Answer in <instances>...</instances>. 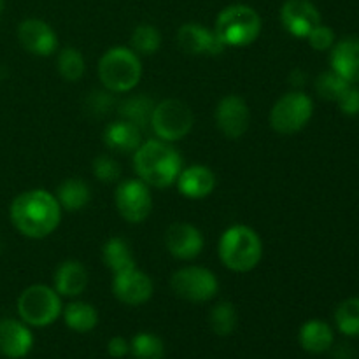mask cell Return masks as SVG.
<instances>
[{"instance_id":"6da1fadb","label":"cell","mask_w":359,"mask_h":359,"mask_svg":"<svg viewBox=\"0 0 359 359\" xmlns=\"http://www.w3.org/2000/svg\"><path fill=\"white\" fill-rule=\"evenodd\" d=\"M11 221L21 235L28 238H46L58 228L62 207L48 189H28L11 203Z\"/></svg>"},{"instance_id":"7a4b0ae2","label":"cell","mask_w":359,"mask_h":359,"mask_svg":"<svg viewBox=\"0 0 359 359\" xmlns=\"http://www.w3.org/2000/svg\"><path fill=\"white\" fill-rule=\"evenodd\" d=\"M133 168L147 186L163 189L177 181L182 170V158L170 142L149 139L133 153Z\"/></svg>"},{"instance_id":"3957f363","label":"cell","mask_w":359,"mask_h":359,"mask_svg":"<svg viewBox=\"0 0 359 359\" xmlns=\"http://www.w3.org/2000/svg\"><path fill=\"white\" fill-rule=\"evenodd\" d=\"M217 252L228 270L245 273L255 270L262 262L263 242L252 228L235 224L221 235Z\"/></svg>"},{"instance_id":"277c9868","label":"cell","mask_w":359,"mask_h":359,"mask_svg":"<svg viewBox=\"0 0 359 359\" xmlns=\"http://www.w3.org/2000/svg\"><path fill=\"white\" fill-rule=\"evenodd\" d=\"M263 28L258 11L244 4L228 6L217 14L214 32L224 48H245L259 37Z\"/></svg>"},{"instance_id":"5b68a950","label":"cell","mask_w":359,"mask_h":359,"mask_svg":"<svg viewBox=\"0 0 359 359\" xmlns=\"http://www.w3.org/2000/svg\"><path fill=\"white\" fill-rule=\"evenodd\" d=\"M98 77L111 93H128L142 77L140 56L123 46L109 49L98 62Z\"/></svg>"},{"instance_id":"8992f818","label":"cell","mask_w":359,"mask_h":359,"mask_svg":"<svg viewBox=\"0 0 359 359\" xmlns=\"http://www.w3.org/2000/svg\"><path fill=\"white\" fill-rule=\"evenodd\" d=\"M62 297L46 284H34L27 287L18 298V314L28 326L46 328L62 316Z\"/></svg>"},{"instance_id":"52a82bcc","label":"cell","mask_w":359,"mask_h":359,"mask_svg":"<svg viewBox=\"0 0 359 359\" xmlns=\"http://www.w3.org/2000/svg\"><path fill=\"white\" fill-rule=\"evenodd\" d=\"M195 116L188 104L177 98H167L154 105L149 126L154 135L165 142L181 140L191 132Z\"/></svg>"},{"instance_id":"ba28073f","label":"cell","mask_w":359,"mask_h":359,"mask_svg":"<svg viewBox=\"0 0 359 359\" xmlns=\"http://www.w3.org/2000/svg\"><path fill=\"white\" fill-rule=\"evenodd\" d=\"M314 114V102L304 91H290L273 104L270 126L280 135H293L304 130Z\"/></svg>"},{"instance_id":"9c48e42d","label":"cell","mask_w":359,"mask_h":359,"mask_svg":"<svg viewBox=\"0 0 359 359\" xmlns=\"http://www.w3.org/2000/svg\"><path fill=\"white\" fill-rule=\"evenodd\" d=\"M170 286L179 298L193 304L210 302L219 291L216 273L203 266H184L172 276Z\"/></svg>"},{"instance_id":"30bf717a","label":"cell","mask_w":359,"mask_h":359,"mask_svg":"<svg viewBox=\"0 0 359 359\" xmlns=\"http://www.w3.org/2000/svg\"><path fill=\"white\" fill-rule=\"evenodd\" d=\"M114 200L119 216L130 224L144 223L153 210L149 186L140 179H126L119 182Z\"/></svg>"},{"instance_id":"8fae6325","label":"cell","mask_w":359,"mask_h":359,"mask_svg":"<svg viewBox=\"0 0 359 359\" xmlns=\"http://www.w3.org/2000/svg\"><path fill=\"white\" fill-rule=\"evenodd\" d=\"M216 125L219 132L228 139H241L249 130L251 111L241 95H226L216 107Z\"/></svg>"},{"instance_id":"7c38bea8","label":"cell","mask_w":359,"mask_h":359,"mask_svg":"<svg viewBox=\"0 0 359 359\" xmlns=\"http://www.w3.org/2000/svg\"><path fill=\"white\" fill-rule=\"evenodd\" d=\"M153 280L146 272L135 269L126 270V272L116 273L112 280V293L121 304L137 307L144 305L153 297Z\"/></svg>"},{"instance_id":"4fadbf2b","label":"cell","mask_w":359,"mask_h":359,"mask_svg":"<svg viewBox=\"0 0 359 359\" xmlns=\"http://www.w3.org/2000/svg\"><path fill=\"white\" fill-rule=\"evenodd\" d=\"M165 245L175 259L191 262L203 251L205 241L198 228L184 221H177L168 226L165 233Z\"/></svg>"},{"instance_id":"5bb4252c","label":"cell","mask_w":359,"mask_h":359,"mask_svg":"<svg viewBox=\"0 0 359 359\" xmlns=\"http://www.w3.org/2000/svg\"><path fill=\"white\" fill-rule=\"evenodd\" d=\"M18 41L35 56H51L58 49V37L49 23L39 18H28L18 27Z\"/></svg>"},{"instance_id":"9a60e30c","label":"cell","mask_w":359,"mask_h":359,"mask_svg":"<svg viewBox=\"0 0 359 359\" xmlns=\"http://www.w3.org/2000/svg\"><path fill=\"white\" fill-rule=\"evenodd\" d=\"M280 23L293 37L307 39V35L321 23V14L309 0H286L280 7Z\"/></svg>"},{"instance_id":"2e32d148","label":"cell","mask_w":359,"mask_h":359,"mask_svg":"<svg viewBox=\"0 0 359 359\" xmlns=\"http://www.w3.org/2000/svg\"><path fill=\"white\" fill-rule=\"evenodd\" d=\"M177 44L186 55L193 56H217L224 51L223 42L217 39L214 28L203 27L202 23H184L177 30Z\"/></svg>"},{"instance_id":"e0dca14e","label":"cell","mask_w":359,"mask_h":359,"mask_svg":"<svg viewBox=\"0 0 359 359\" xmlns=\"http://www.w3.org/2000/svg\"><path fill=\"white\" fill-rule=\"evenodd\" d=\"M34 347V335L28 325L18 319H0V353L11 359L27 356Z\"/></svg>"},{"instance_id":"ac0fdd59","label":"cell","mask_w":359,"mask_h":359,"mask_svg":"<svg viewBox=\"0 0 359 359\" xmlns=\"http://www.w3.org/2000/svg\"><path fill=\"white\" fill-rule=\"evenodd\" d=\"M175 184L184 198L202 200L207 198L216 188V175L205 165H191L182 168Z\"/></svg>"},{"instance_id":"d6986e66","label":"cell","mask_w":359,"mask_h":359,"mask_svg":"<svg viewBox=\"0 0 359 359\" xmlns=\"http://www.w3.org/2000/svg\"><path fill=\"white\" fill-rule=\"evenodd\" d=\"M332 70L342 76L347 83L359 81V39L346 37L337 42L330 56Z\"/></svg>"},{"instance_id":"ffe728a7","label":"cell","mask_w":359,"mask_h":359,"mask_svg":"<svg viewBox=\"0 0 359 359\" xmlns=\"http://www.w3.org/2000/svg\"><path fill=\"white\" fill-rule=\"evenodd\" d=\"M55 291L60 297L76 298L86 290L88 270L77 259H67L55 272Z\"/></svg>"},{"instance_id":"44dd1931","label":"cell","mask_w":359,"mask_h":359,"mask_svg":"<svg viewBox=\"0 0 359 359\" xmlns=\"http://www.w3.org/2000/svg\"><path fill=\"white\" fill-rule=\"evenodd\" d=\"M104 142L116 153H135L142 144V130L125 119H118L105 126Z\"/></svg>"},{"instance_id":"7402d4cb","label":"cell","mask_w":359,"mask_h":359,"mask_svg":"<svg viewBox=\"0 0 359 359\" xmlns=\"http://www.w3.org/2000/svg\"><path fill=\"white\" fill-rule=\"evenodd\" d=\"M302 349L311 354L328 353L333 346V330L328 323L319 321V319H311L305 325H302L300 333H298Z\"/></svg>"},{"instance_id":"603a6c76","label":"cell","mask_w":359,"mask_h":359,"mask_svg":"<svg viewBox=\"0 0 359 359\" xmlns=\"http://www.w3.org/2000/svg\"><path fill=\"white\" fill-rule=\"evenodd\" d=\"M102 259L112 273H121L135 269V256L128 242L121 237H112L102 248Z\"/></svg>"},{"instance_id":"cb8c5ba5","label":"cell","mask_w":359,"mask_h":359,"mask_svg":"<svg viewBox=\"0 0 359 359\" xmlns=\"http://www.w3.org/2000/svg\"><path fill=\"white\" fill-rule=\"evenodd\" d=\"M56 200H58L62 210L67 212H77V210H83L84 207L90 203L91 200V189L81 179L72 177L65 179L62 184L56 189Z\"/></svg>"},{"instance_id":"d4e9b609","label":"cell","mask_w":359,"mask_h":359,"mask_svg":"<svg viewBox=\"0 0 359 359\" xmlns=\"http://www.w3.org/2000/svg\"><path fill=\"white\" fill-rule=\"evenodd\" d=\"M63 321L72 332L88 333L98 325V312L86 302H70L62 311Z\"/></svg>"},{"instance_id":"484cf974","label":"cell","mask_w":359,"mask_h":359,"mask_svg":"<svg viewBox=\"0 0 359 359\" xmlns=\"http://www.w3.org/2000/svg\"><path fill=\"white\" fill-rule=\"evenodd\" d=\"M154 105L156 104L147 95H133V97L123 100V104L118 109V114L125 121L132 123L137 128L144 130L149 126Z\"/></svg>"},{"instance_id":"4316f807","label":"cell","mask_w":359,"mask_h":359,"mask_svg":"<svg viewBox=\"0 0 359 359\" xmlns=\"http://www.w3.org/2000/svg\"><path fill=\"white\" fill-rule=\"evenodd\" d=\"M161 48V34L154 25H137L130 37V49L139 56H151Z\"/></svg>"},{"instance_id":"83f0119b","label":"cell","mask_w":359,"mask_h":359,"mask_svg":"<svg viewBox=\"0 0 359 359\" xmlns=\"http://www.w3.org/2000/svg\"><path fill=\"white\" fill-rule=\"evenodd\" d=\"M237 309H235V305L231 302H219L210 311V328L219 337L231 335L235 332V328H237Z\"/></svg>"},{"instance_id":"f1b7e54d","label":"cell","mask_w":359,"mask_h":359,"mask_svg":"<svg viewBox=\"0 0 359 359\" xmlns=\"http://www.w3.org/2000/svg\"><path fill=\"white\" fill-rule=\"evenodd\" d=\"M130 353L135 359H163L165 344L154 333L142 332L130 340Z\"/></svg>"},{"instance_id":"f546056e","label":"cell","mask_w":359,"mask_h":359,"mask_svg":"<svg viewBox=\"0 0 359 359\" xmlns=\"http://www.w3.org/2000/svg\"><path fill=\"white\" fill-rule=\"evenodd\" d=\"M56 65H58L60 76L65 81H69V83H77L84 76V70H86V63H84L83 55L76 48L62 49Z\"/></svg>"},{"instance_id":"4dcf8cb0","label":"cell","mask_w":359,"mask_h":359,"mask_svg":"<svg viewBox=\"0 0 359 359\" xmlns=\"http://www.w3.org/2000/svg\"><path fill=\"white\" fill-rule=\"evenodd\" d=\"M337 328L347 337H359V298H347L335 311Z\"/></svg>"},{"instance_id":"1f68e13d","label":"cell","mask_w":359,"mask_h":359,"mask_svg":"<svg viewBox=\"0 0 359 359\" xmlns=\"http://www.w3.org/2000/svg\"><path fill=\"white\" fill-rule=\"evenodd\" d=\"M349 84L353 83H347V81L344 79L342 76H339L335 70H328V72H323L321 76L316 79V91H318L319 97L325 98V100L337 102Z\"/></svg>"},{"instance_id":"d6a6232c","label":"cell","mask_w":359,"mask_h":359,"mask_svg":"<svg viewBox=\"0 0 359 359\" xmlns=\"http://www.w3.org/2000/svg\"><path fill=\"white\" fill-rule=\"evenodd\" d=\"M93 175L100 182L111 184V182H116L121 179V165L112 156L102 154V156L93 160Z\"/></svg>"},{"instance_id":"836d02e7","label":"cell","mask_w":359,"mask_h":359,"mask_svg":"<svg viewBox=\"0 0 359 359\" xmlns=\"http://www.w3.org/2000/svg\"><path fill=\"white\" fill-rule=\"evenodd\" d=\"M114 107V97L109 90H97L91 91L86 98V109L95 116L107 114Z\"/></svg>"},{"instance_id":"e575fe53","label":"cell","mask_w":359,"mask_h":359,"mask_svg":"<svg viewBox=\"0 0 359 359\" xmlns=\"http://www.w3.org/2000/svg\"><path fill=\"white\" fill-rule=\"evenodd\" d=\"M307 41L311 44V48L316 49V51H328V49H332L335 46V32L330 27H326V25L319 23L307 35Z\"/></svg>"},{"instance_id":"d590c367","label":"cell","mask_w":359,"mask_h":359,"mask_svg":"<svg viewBox=\"0 0 359 359\" xmlns=\"http://www.w3.org/2000/svg\"><path fill=\"white\" fill-rule=\"evenodd\" d=\"M337 104H339V109L344 112V114H347V116L358 114L359 112V88L349 84V86L344 90V93L339 97Z\"/></svg>"},{"instance_id":"8d00e7d4","label":"cell","mask_w":359,"mask_h":359,"mask_svg":"<svg viewBox=\"0 0 359 359\" xmlns=\"http://www.w3.org/2000/svg\"><path fill=\"white\" fill-rule=\"evenodd\" d=\"M107 353L114 359L125 358L126 354H130V342L125 337H112L107 344Z\"/></svg>"},{"instance_id":"74e56055","label":"cell","mask_w":359,"mask_h":359,"mask_svg":"<svg viewBox=\"0 0 359 359\" xmlns=\"http://www.w3.org/2000/svg\"><path fill=\"white\" fill-rule=\"evenodd\" d=\"M333 359H356V351L351 349V346H339L333 353Z\"/></svg>"},{"instance_id":"f35d334b","label":"cell","mask_w":359,"mask_h":359,"mask_svg":"<svg viewBox=\"0 0 359 359\" xmlns=\"http://www.w3.org/2000/svg\"><path fill=\"white\" fill-rule=\"evenodd\" d=\"M4 7H6V0H0V16H2L4 13Z\"/></svg>"}]
</instances>
